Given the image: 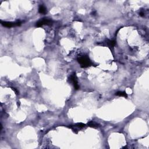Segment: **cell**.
<instances>
[{
    "instance_id": "cell-1",
    "label": "cell",
    "mask_w": 149,
    "mask_h": 149,
    "mask_svg": "<svg viewBox=\"0 0 149 149\" xmlns=\"http://www.w3.org/2000/svg\"><path fill=\"white\" fill-rule=\"evenodd\" d=\"M78 62L81 65L82 68H87L92 65V63L90 58L86 55L79 57L78 58Z\"/></svg>"
},
{
    "instance_id": "cell-2",
    "label": "cell",
    "mask_w": 149,
    "mask_h": 149,
    "mask_svg": "<svg viewBox=\"0 0 149 149\" xmlns=\"http://www.w3.org/2000/svg\"><path fill=\"white\" fill-rule=\"evenodd\" d=\"M52 23V21L51 20L47 18H44L39 21L38 22L36 23V27H41V26L44 25V24L50 25V24H51Z\"/></svg>"
},
{
    "instance_id": "cell-3",
    "label": "cell",
    "mask_w": 149,
    "mask_h": 149,
    "mask_svg": "<svg viewBox=\"0 0 149 149\" xmlns=\"http://www.w3.org/2000/svg\"><path fill=\"white\" fill-rule=\"evenodd\" d=\"M1 24L2 26H5L6 27H15V26H19L21 24V22H2L1 21Z\"/></svg>"
},
{
    "instance_id": "cell-4",
    "label": "cell",
    "mask_w": 149,
    "mask_h": 149,
    "mask_svg": "<svg viewBox=\"0 0 149 149\" xmlns=\"http://www.w3.org/2000/svg\"><path fill=\"white\" fill-rule=\"evenodd\" d=\"M70 81L74 86L75 89L76 90H78L79 89V86L78 85V80H77V76L76 75V73H73L70 76Z\"/></svg>"
},
{
    "instance_id": "cell-5",
    "label": "cell",
    "mask_w": 149,
    "mask_h": 149,
    "mask_svg": "<svg viewBox=\"0 0 149 149\" xmlns=\"http://www.w3.org/2000/svg\"><path fill=\"white\" fill-rule=\"evenodd\" d=\"M71 127H68L72 129L73 132L77 133V132H78V131L79 130V129L84 128L86 127V125L83 123H78L73 126H72V125H71Z\"/></svg>"
},
{
    "instance_id": "cell-6",
    "label": "cell",
    "mask_w": 149,
    "mask_h": 149,
    "mask_svg": "<svg viewBox=\"0 0 149 149\" xmlns=\"http://www.w3.org/2000/svg\"><path fill=\"white\" fill-rule=\"evenodd\" d=\"M88 127H91V128H97L100 127V125L97 122H94V121H91V122H89V123L87 124Z\"/></svg>"
},
{
    "instance_id": "cell-7",
    "label": "cell",
    "mask_w": 149,
    "mask_h": 149,
    "mask_svg": "<svg viewBox=\"0 0 149 149\" xmlns=\"http://www.w3.org/2000/svg\"><path fill=\"white\" fill-rule=\"evenodd\" d=\"M39 12L42 14H45L47 13L46 8L44 5H41L39 6Z\"/></svg>"
},
{
    "instance_id": "cell-8",
    "label": "cell",
    "mask_w": 149,
    "mask_h": 149,
    "mask_svg": "<svg viewBox=\"0 0 149 149\" xmlns=\"http://www.w3.org/2000/svg\"><path fill=\"white\" fill-rule=\"evenodd\" d=\"M106 43L109 47H114L115 45V42L114 40H110L109 39H107L106 40Z\"/></svg>"
},
{
    "instance_id": "cell-9",
    "label": "cell",
    "mask_w": 149,
    "mask_h": 149,
    "mask_svg": "<svg viewBox=\"0 0 149 149\" xmlns=\"http://www.w3.org/2000/svg\"><path fill=\"white\" fill-rule=\"evenodd\" d=\"M115 95H117L118 96H120V97H124L125 98L128 97V95L127 93H126L125 91H118V92L116 93Z\"/></svg>"
},
{
    "instance_id": "cell-10",
    "label": "cell",
    "mask_w": 149,
    "mask_h": 149,
    "mask_svg": "<svg viewBox=\"0 0 149 149\" xmlns=\"http://www.w3.org/2000/svg\"><path fill=\"white\" fill-rule=\"evenodd\" d=\"M11 89H12V90L14 91L15 93H16V95H18V94H19V91L18 90L16 89V88H15V87H11Z\"/></svg>"
}]
</instances>
